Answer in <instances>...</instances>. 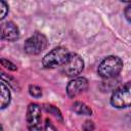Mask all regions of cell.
<instances>
[{"label":"cell","instance_id":"obj_1","mask_svg":"<svg viewBox=\"0 0 131 131\" xmlns=\"http://www.w3.org/2000/svg\"><path fill=\"white\" fill-rule=\"evenodd\" d=\"M123 69V61L120 57L115 55L106 56L98 66V74L104 79H112L117 77Z\"/></svg>","mask_w":131,"mask_h":131},{"label":"cell","instance_id":"obj_2","mask_svg":"<svg viewBox=\"0 0 131 131\" xmlns=\"http://www.w3.org/2000/svg\"><path fill=\"white\" fill-rule=\"evenodd\" d=\"M69 50L63 46H57L49 51L42 59V64L46 69H55L57 67H62L69 57Z\"/></svg>","mask_w":131,"mask_h":131},{"label":"cell","instance_id":"obj_3","mask_svg":"<svg viewBox=\"0 0 131 131\" xmlns=\"http://www.w3.org/2000/svg\"><path fill=\"white\" fill-rule=\"evenodd\" d=\"M47 46V38L39 33H34L31 37H29L24 44V50L26 53L30 55H37L41 53Z\"/></svg>","mask_w":131,"mask_h":131},{"label":"cell","instance_id":"obj_4","mask_svg":"<svg viewBox=\"0 0 131 131\" xmlns=\"http://www.w3.org/2000/svg\"><path fill=\"white\" fill-rule=\"evenodd\" d=\"M131 84L127 82L123 86L117 88L111 97V104L117 108H124L129 107L131 102Z\"/></svg>","mask_w":131,"mask_h":131},{"label":"cell","instance_id":"obj_5","mask_svg":"<svg viewBox=\"0 0 131 131\" xmlns=\"http://www.w3.org/2000/svg\"><path fill=\"white\" fill-rule=\"evenodd\" d=\"M26 120L29 131H42L41 106L37 103H30L27 108Z\"/></svg>","mask_w":131,"mask_h":131},{"label":"cell","instance_id":"obj_6","mask_svg":"<svg viewBox=\"0 0 131 131\" xmlns=\"http://www.w3.org/2000/svg\"><path fill=\"white\" fill-rule=\"evenodd\" d=\"M84 70V60L77 53H70L68 59L62 64V72L68 77H75Z\"/></svg>","mask_w":131,"mask_h":131},{"label":"cell","instance_id":"obj_7","mask_svg":"<svg viewBox=\"0 0 131 131\" xmlns=\"http://www.w3.org/2000/svg\"><path fill=\"white\" fill-rule=\"evenodd\" d=\"M88 88V81L84 77H77L71 80L67 85V94L70 98H74L84 92Z\"/></svg>","mask_w":131,"mask_h":131},{"label":"cell","instance_id":"obj_8","mask_svg":"<svg viewBox=\"0 0 131 131\" xmlns=\"http://www.w3.org/2000/svg\"><path fill=\"white\" fill-rule=\"evenodd\" d=\"M19 37V31L12 21H6L0 26V39L6 41H15Z\"/></svg>","mask_w":131,"mask_h":131},{"label":"cell","instance_id":"obj_9","mask_svg":"<svg viewBox=\"0 0 131 131\" xmlns=\"http://www.w3.org/2000/svg\"><path fill=\"white\" fill-rule=\"evenodd\" d=\"M10 102V91L9 88L2 82H0V110L8 106Z\"/></svg>","mask_w":131,"mask_h":131},{"label":"cell","instance_id":"obj_10","mask_svg":"<svg viewBox=\"0 0 131 131\" xmlns=\"http://www.w3.org/2000/svg\"><path fill=\"white\" fill-rule=\"evenodd\" d=\"M73 111L78 114V115H85V116H90L92 114V110L84 102L82 101H75L72 105Z\"/></svg>","mask_w":131,"mask_h":131},{"label":"cell","instance_id":"obj_11","mask_svg":"<svg viewBox=\"0 0 131 131\" xmlns=\"http://www.w3.org/2000/svg\"><path fill=\"white\" fill-rule=\"evenodd\" d=\"M29 93H30L31 96L36 97V98H39V97L42 96V89H41L39 86L30 85V86H29Z\"/></svg>","mask_w":131,"mask_h":131},{"label":"cell","instance_id":"obj_12","mask_svg":"<svg viewBox=\"0 0 131 131\" xmlns=\"http://www.w3.org/2000/svg\"><path fill=\"white\" fill-rule=\"evenodd\" d=\"M44 108H45L46 112H49L50 114H52V115L55 116L56 118H59L60 121H62L61 114H60V112H59V110H58L57 107H55V106H53V105H51V104H45V105H44Z\"/></svg>","mask_w":131,"mask_h":131},{"label":"cell","instance_id":"obj_13","mask_svg":"<svg viewBox=\"0 0 131 131\" xmlns=\"http://www.w3.org/2000/svg\"><path fill=\"white\" fill-rule=\"evenodd\" d=\"M8 13V4L5 1L0 0V20L3 19Z\"/></svg>","mask_w":131,"mask_h":131},{"label":"cell","instance_id":"obj_14","mask_svg":"<svg viewBox=\"0 0 131 131\" xmlns=\"http://www.w3.org/2000/svg\"><path fill=\"white\" fill-rule=\"evenodd\" d=\"M0 63H1L4 68H6L7 70H9V71H16V70H17L16 66H15L13 62H11L10 60H7V59H5V58H1V59H0Z\"/></svg>","mask_w":131,"mask_h":131},{"label":"cell","instance_id":"obj_15","mask_svg":"<svg viewBox=\"0 0 131 131\" xmlns=\"http://www.w3.org/2000/svg\"><path fill=\"white\" fill-rule=\"evenodd\" d=\"M0 78L1 79H3L4 81H6L7 83H9L11 86H15V84H16V82H15V80L11 77V76H9L8 74H6V73H4L2 70H0Z\"/></svg>","mask_w":131,"mask_h":131},{"label":"cell","instance_id":"obj_16","mask_svg":"<svg viewBox=\"0 0 131 131\" xmlns=\"http://www.w3.org/2000/svg\"><path fill=\"white\" fill-rule=\"evenodd\" d=\"M84 131H93L94 130V123L92 121H85V123L82 126Z\"/></svg>","mask_w":131,"mask_h":131},{"label":"cell","instance_id":"obj_17","mask_svg":"<svg viewBox=\"0 0 131 131\" xmlns=\"http://www.w3.org/2000/svg\"><path fill=\"white\" fill-rule=\"evenodd\" d=\"M44 131H57V130L53 126V124L50 122V120L46 119V122H45V125H44Z\"/></svg>","mask_w":131,"mask_h":131},{"label":"cell","instance_id":"obj_18","mask_svg":"<svg viewBox=\"0 0 131 131\" xmlns=\"http://www.w3.org/2000/svg\"><path fill=\"white\" fill-rule=\"evenodd\" d=\"M125 16H126L127 20L130 23L131 21V17H130L131 16V5L126 7V9H125Z\"/></svg>","mask_w":131,"mask_h":131},{"label":"cell","instance_id":"obj_19","mask_svg":"<svg viewBox=\"0 0 131 131\" xmlns=\"http://www.w3.org/2000/svg\"><path fill=\"white\" fill-rule=\"evenodd\" d=\"M0 131H3V128H2V126L0 125Z\"/></svg>","mask_w":131,"mask_h":131}]
</instances>
